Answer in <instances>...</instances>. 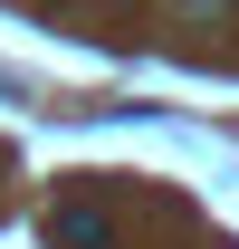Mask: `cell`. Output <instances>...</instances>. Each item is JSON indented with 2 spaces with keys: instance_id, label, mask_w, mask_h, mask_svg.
Instances as JSON below:
<instances>
[{
  "instance_id": "6da1fadb",
  "label": "cell",
  "mask_w": 239,
  "mask_h": 249,
  "mask_svg": "<svg viewBox=\"0 0 239 249\" xmlns=\"http://www.w3.org/2000/svg\"><path fill=\"white\" fill-rule=\"evenodd\" d=\"M115 240V220L96 211V201H58L48 211V249H105Z\"/></svg>"
}]
</instances>
